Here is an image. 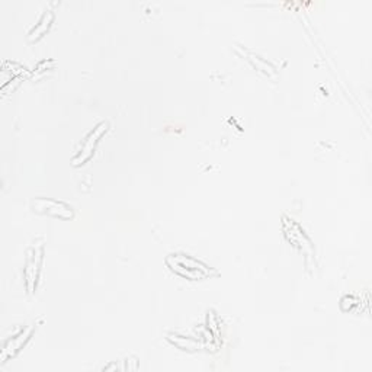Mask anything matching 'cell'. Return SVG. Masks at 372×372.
I'll use <instances>...</instances> for the list:
<instances>
[{
  "label": "cell",
  "instance_id": "6da1fadb",
  "mask_svg": "<svg viewBox=\"0 0 372 372\" xmlns=\"http://www.w3.org/2000/svg\"><path fill=\"white\" fill-rule=\"evenodd\" d=\"M166 265L176 275L191 281L205 279L211 275V270L208 265H205L204 262L190 255H183V253L169 255L166 258Z\"/></svg>",
  "mask_w": 372,
  "mask_h": 372
},
{
  "label": "cell",
  "instance_id": "8992f818",
  "mask_svg": "<svg viewBox=\"0 0 372 372\" xmlns=\"http://www.w3.org/2000/svg\"><path fill=\"white\" fill-rule=\"evenodd\" d=\"M51 22H53V13L51 12L44 13V16L39 20V24L35 25V28L29 32V39H36L39 36H43V34L50 28Z\"/></svg>",
  "mask_w": 372,
  "mask_h": 372
},
{
  "label": "cell",
  "instance_id": "3957f363",
  "mask_svg": "<svg viewBox=\"0 0 372 372\" xmlns=\"http://www.w3.org/2000/svg\"><path fill=\"white\" fill-rule=\"evenodd\" d=\"M107 131H108V124L107 122H100L99 126H96V128H93L86 135L84 142L80 144V149H79L76 157L73 159L74 166H80V164H85L92 157L99 140L103 137V134H105Z\"/></svg>",
  "mask_w": 372,
  "mask_h": 372
},
{
  "label": "cell",
  "instance_id": "5b68a950",
  "mask_svg": "<svg viewBox=\"0 0 372 372\" xmlns=\"http://www.w3.org/2000/svg\"><path fill=\"white\" fill-rule=\"evenodd\" d=\"M32 335V328L25 330V332L19 333L18 336L12 338L11 340H8L4 346V352H2V362H6V359H9L11 357H13L18 350L22 347V345L29 339V336Z\"/></svg>",
  "mask_w": 372,
  "mask_h": 372
},
{
  "label": "cell",
  "instance_id": "7a4b0ae2",
  "mask_svg": "<svg viewBox=\"0 0 372 372\" xmlns=\"http://www.w3.org/2000/svg\"><path fill=\"white\" fill-rule=\"evenodd\" d=\"M32 208L38 214H44L55 218H63V220H70L74 217V210L73 206L57 199H50V198H35L32 201Z\"/></svg>",
  "mask_w": 372,
  "mask_h": 372
},
{
  "label": "cell",
  "instance_id": "277c9868",
  "mask_svg": "<svg viewBox=\"0 0 372 372\" xmlns=\"http://www.w3.org/2000/svg\"><path fill=\"white\" fill-rule=\"evenodd\" d=\"M27 267H25V279H27V288L29 293H34L36 286L41 263H43V246H32L28 249L27 253Z\"/></svg>",
  "mask_w": 372,
  "mask_h": 372
}]
</instances>
